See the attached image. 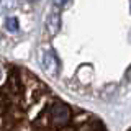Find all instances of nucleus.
I'll return each instance as SVG.
<instances>
[{
	"label": "nucleus",
	"mask_w": 131,
	"mask_h": 131,
	"mask_svg": "<svg viewBox=\"0 0 131 131\" xmlns=\"http://www.w3.org/2000/svg\"><path fill=\"white\" fill-rule=\"evenodd\" d=\"M66 2H67V0H54V3H56V5H64Z\"/></svg>",
	"instance_id": "obj_3"
},
{
	"label": "nucleus",
	"mask_w": 131,
	"mask_h": 131,
	"mask_svg": "<svg viewBox=\"0 0 131 131\" xmlns=\"http://www.w3.org/2000/svg\"><path fill=\"white\" fill-rule=\"evenodd\" d=\"M7 28L10 31H16V20H7Z\"/></svg>",
	"instance_id": "obj_2"
},
{
	"label": "nucleus",
	"mask_w": 131,
	"mask_h": 131,
	"mask_svg": "<svg viewBox=\"0 0 131 131\" xmlns=\"http://www.w3.org/2000/svg\"><path fill=\"white\" fill-rule=\"evenodd\" d=\"M128 131H131V128H129V129H128Z\"/></svg>",
	"instance_id": "obj_4"
},
{
	"label": "nucleus",
	"mask_w": 131,
	"mask_h": 131,
	"mask_svg": "<svg viewBox=\"0 0 131 131\" xmlns=\"http://www.w3.org/2000/svg\"><path fill=\"white\" fill-rule=\"evenodd\" d=\"M2 131H108L97 115L74 106L31 71L3 66Z\"/></svg>",
	"instance_id": "obj_1"
}]
</instances>
